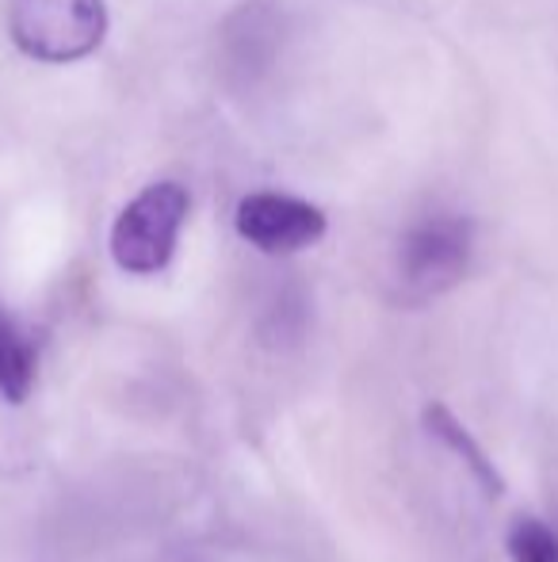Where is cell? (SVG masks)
<instances>
[{
  "instance_id": "cell-6",
  "label": "cell",
  "mask_w": 558,
  "mask_h": 562,
  "mask_svg": "<svg viewBox=\"0 0 558 562\" xmlns=\"http://www.w3.org/2000/svg\"><path fill=\"white\" fill-rule=\"evenodd\" d=\"M35 368L38 356L31 337L0 311V398L23 402L35 386Z\"/></svg>"
},
{
  "instance_id": "cell-3",
  "label": "cell",
  "mask_w": 558,
  "mask_h": 562,
  "mask_svg": "<svg viewBox=\"0 0 558 562\" xmlns=\"http://www.w3.org/2000/svg\"><path fill=\"white\" fill-rule=\"evenodd\" d=\"M187 188L176 180H157L141 188L119 211L112 226V260L130 276H153L169 268L180 229L187 218Z\"/></svg>"
},
{
  "instance_id": "cell-4",
  "label": "cell",
  "mask_w": 558,
  "mask_h": 562,
  "mask_svg": "<svg viewBox=\"0 0 558 562\" xmlns=\"http://www.w3.org/2000/svg\"><path fill=\"white\" fill-rule=\"evenodd\" d=\"M238 234L249 245H257L261 252L283 257V252L310 249L326 237V211L314 207V203L298 200V195L283 192H253L238 203Z\"/></svg>"
},
{
  "instance_id": "cell-5",
  "label": "cell",
  "mask_w": 558,
  "mask_h": 562,
  "mask_svg": "<svg viewBox=\"0 0 558 562\" xmlns=\"http://www.w3.org/2000/svg\"><path fill=\"white\" fill-rule=\"evenodd\" d=\"M424 429H429L432 440H440L444 448H452V456H459L463 463H467V471L475 474V482L486 490L490 497H501L505 494V482H501V471L490 463V456L482 451L475 437H470L467 429H463V422L452 414V409L444 406V402H429L424 406Z\"/></svg>"
},
{
  "instance_id": "cell-7",
  "label": "cell",
  "mask_w": 558,
  "mask_h": 562,
  "mask_svg": "<svg viewBox=\"0 0 558 562\" xmlns=\"http://www.w3.org/2000/svg\"><path fill=\"white\" fill-rule=\"evenodd\" d=\"M261 35H276V23H272V12L269 8H261L253 0V4H246L238 12V20L230 23V58L238 69H264V61H269L272 46H261Z\"/></svg>"
},
{
  "instance_id": "cell-1",
  "label": "cell",
  "mask_w": 558,
  "mask_h": 562,
  "mask_svg": "<svg viewBox=\"0 0 558 562\" xmlns=\"http://www.w3.org/2000/svg\"><path fill=\"white\" fill-rule=\"evenodd\" d=\"M475 257V226L470 218L436 211L418 218L402 234L395 252V295L406 306H421L447 295L467 276Z\"/></svg>"
},
{
  "instance_id": "cell-2",
  "label": "cell",
  "mask_w": 558,
  "mask_h": 562,
  "mask_svg": "<svg viewBox=\"0 0 558 562\" xmlns=\"http://www.w3.org/2000/svg\"><path fill=\"white\" fill-rule=\"evenodd\" d=\"M8 35L43 66H73L107 35L104 0H8Z\"/></svg>"
},
{
  "instance_id": "cell-8",
  "label": "cell",
  "mask_w": 558,
  "mask_h": 562,
  "mask_svg": "<svg viewBox=\"0 0 558 562\" xmlns=\"http://www.w3.org/2000/svg\"><path fill=\"white\" fill-rule=\"evenodd\" d=\"M505 548L513 562H558V532L539 517H516L509 525Z\"/></svg>"
}]
</instances>
